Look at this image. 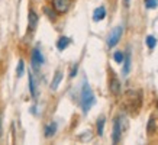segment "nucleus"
<instances>
[{
    "label": "nucleus",
    "mask_w": 158,
    "mask_h": 145,
    "mask_svg": "<svg viewBox=\"0 0 158 145\" xmlns=\"http://www.w3.org/2000/svg\"><path fill=\"white\" fill-rule=\"evenodd\" d=\"M44 13L47 14V16H48L51 20H55V19H57V12H55V10H52L51 7H44Z\"/></svg>",
    "instance_id": "15"
},
{
    "label": "nucleus",
    "mask_w": 158,
    "mask_h": 145,
    "mask_svg": "<svg viewBox=\"0 0 158 145\" xmlns=\"http://www.w3.org/2000/svg\"><path fill=\"white\" fill-rule=\"evenodd\" d=\"M38 20H39L38 13H36L34 9H29V13H28L29 31H35V29H36V26H38Z\"/></svg>",
    "instance_id": "5"
},
{
    "label": "nucleus",
    "mask_w": 158,
    "mask_h": 145,
    "mask_svg": "<svg viewBox=\"0 0 158 145\" xmlns=\"http://www.w3.org/2000/svg\"><path fill=\"white\" fill-rule=\"evenodd\" d=\"M123 58H125V54L122 52V51H116V52L113 54V60H115L118 64L123 63Z\"/></svg>",
    "instance_id": "18"
},
{
    "label": "nucleus",
    "mask_w": 158,
    "mask_h": 145,
    "mask_svg": "<svg viewBox=\"0 0 158 145\" xmlns=\"http://www.w3.org/2000/svg\"><path fill=\"white\" fill-rule=\"evenodd\" d=\"M0 136H2V119H0Z\"/></svg>",
    "instance_id": "23"
},
{
    "label": "nucleus",
    "mask_w": 158,
    "mask_h": 145,
    "mask_svg": "<svg viewBox=\"0 0 158 145\" xmlns=\"http://www.w3.org/2000/svg\"><path fill=\"white\" fill-rule=\"evenodd\" d=\"M145 6H147L148 9H157L158 0H145Z\"/></svg>",
    "instance_id": "19"
},
{
    "label": "nucleus",
    "mask_w": 158,
    "mask_h": 145,
    "mask_svg": "<svg viewBox=\"0 0 158 145\" xmlns=\"http://www.w3.org/2000/svg\"><path fill=\"white\" fill-rule=\"evenodd\" d=\"M157 106H158V105H157Z\"/></svg>",
    "instance_id": "24"
},
{
    "label": "nucleus",
    "mask_w": 158,
    "mask_h": 145,
    "mask_svg": "<svg viewBox=\"0 0 158 145\" xmlns=\"http://www.w3.org/2000/svg\"><path fill=\"white\" fill-rule=\"evenodd\" d=\"M70 44H71V39L67 38V36H61V38L57 41V48L60 49V51H64Z\"/></svg>",
    "instance_id": "12"
},
{
    "label": "nucleus",
    "mask_w": 158,
    "mask_h": 145,
    "mask_svg": "<svg viewBox=\"0 0 158 145\" xmlns=\"http://www.w3.org/2000/svg\"><path fill=\"white\" fill-rule=\"evenodd\" d=\"M106 16V9L105 6H99L97 9H94V12H93V20L94 22H100V20L105 19Z\"/></svg>",
    "instance_id": "8"
},
{
    "label": "nucleus",
    "mask_w": 158,
    "mask_h": 145,
    "mask_svg": "<svg viewBox=\"0 0 158 145\" xmlns=\"http://www.w3.org/2000/svg\"><path fill=\"white\" fill-rule=\"evenodd\" d=\"M145 41H147V45H148L149 49H154V48H155V45H157V39L154 38L152 35H148Z\"/></svg>",
    "instance_id": "16"
},
{
    "label": "nucleus",
    "mask_w": 158,
    "mask_h": 145,
    "mask_svg": "<svg viewBox=\"0 0 158 145\" xmlns=\"http://www.w3.org/2000/svg\"><path fill=\"white\" fill-rule=\"evenodd\" d=\"M23 71H25V63H23V60H19L18 67H16V74H18V77L23 76Z\"/></svg>",
    "instance_id": "17"
},
{
    "label": "nucleus",
    "mask_w": 158,
    "mask_h": 145,
    "mask_svg": "<svg viewBox=\"0 0 158 145\" xmlns=\"http://www.w3.org/2000/svg\"><path fill=\"white\" fill-rule=\"evenodd\" d=\"M31 63H32L34 70H39V68L42 67L44 55H42V52H41V49L39 48L32 49V54H31Z\"/></svg>",
    "instance_id": "3"
},
{
    "label": "nucleus",
    "mask_w": 158,
    "mask_h": 145,
    "mask_svg": "<svg viewBox=\"0 0 158 145\" xmlns=\"http://www.w3.org/2000/svg\"><path fill=\"white\" fill-rule=\"evenodd\" d=\"M154 130H155V119H154V116H151V118H149V122H148V132L152 134Z\"/></svg>",
    "instance_id": "20"
},
{
    "label": "nucleus",
    "mask_w": 158,
    "mask_h": 145,
    "mask_svg": "<svg viewBox=\"0 0 158 145\" xmlns=\"http://www.w3.org/2000/svg\"><path fill=\"white\" fill-rule=\"evenodd\" d=\"M105 116H100L99 119H97V123H96V128H97V134L99 136H103V130H105Z\"/></svg>",
    "instance_id": "14"
},
{
    "label": "nucleus",
    "mask_w": 158,
    "mask_h": 145,
    "mask_svg": "<svg viewBox=\"0 0 158 145\" xmlns=\"http://www.w3.org/2000/svg\"><path fill=\"white\" fill-rule=\"evenodd\" d=\"M71 7V0H52V9L57 13H65Z\"/></svg>",
    "instance_id": "4"
},
{
    "label": "nucleus",
    "mask_w": 158,
    "mask_h": 145,
    "mask_svg": "<svg viewBox=\"0 0 158 145\" xmlns=\"http://www.w3.org/2000/svg\"><path fill=\"white\" fill-rule=\"evenodd\" d=\"M61 81H62V71L61 70H57V71H55V76H54V78H52V83H51V89H52V90H57Z\"/></svg>",
    "instance_id": "11"
},
{
    "label": "nucleus",
    "mask_w": 158,
    "mask_h": 145,
    "mask_svg": "<svg viewBox=\"0 0 158 145\" xmlns=\"http://www.w3.org/2000/svg\"><path fill=\"white\" fill-rule=\"evenodd\" d=\"M94 103H96V96H94V93L91 90L89 81L84 80V81H83V86H81V92H80V106H81L83 113L86 115Z\"/></svg>",
    "instance_id": "1"
},
{
    "label": "nucleus",
    "mask_w": 158,
    "mask_h": 145,
    "mask_svg": "<svg viewBox=\"0 0 158 145\" xmlns=\"http://www.w3.org/2000/svg\"><path fill=\"white\" fill-rule=\"evenodd\" d=\"M28 81H29V92L32 94V97H36V84H35V80H34V76H32V72H29L28 76Z\"/></svg>",
    "instance_id": "13"
},
{
    "label": "nucleus",
    "mask_w": 158,
    "mask_h": 145,
    "mask_svg": "<svg viewBox=\"0 0 158 145\" xmlns=\"http://www.w3.org/2000/svg\"><path fill=\"white\" fill-rule=\"evenodd\" d=\"M122 34H123V26H120V25L116 26V28L109 34V36H107V47H109V48H113L116 44L120 41Z\"/></svg>",
    "instance_id": "2"
},
{
    "label": "nucleus",
    "mask_w": 158,
    "mask_h": 145,
    "mask_svg": "<svg viewBox=\"0 0 158 145\" xmlns=\"http://www.w3.org/2000/svg\"><path fill=\"white\" fill-rule=\"evenodd\" d=\"M131 52H126V55H125L123 58V68H122V76L123 77H126L128 74H129L131 71Z\"/></svg>",
    "instance_id": "9"
},
{
    "label": "nucleus",
    "mask_w": 158,
    "mask_h": 145,
    "mask_svg": "<svg viewBox=\"0 0 158 145\" xmlns=\"http://www.w3.org/2000/svg\"><path fill=\"white\" fill-rule=\"evenodd\" d=\"M122 138V128H120V121L119 118H116L115 122H113V135H112V139H113V144H118Z\"/></svg>",
    "instance_id": "6"
},
{
    "label": "nucleus",
    "mask_w": 158,
    "mask_h": 145,
    "mask_svg": "<svg viewBox=\"0 0 158 145\" xmlns=\"http://www.w3.org/2000/svg\"><path fill=\"white\" fill-rule=\"evenodd\" d=\"M125 6H126V7L129 6V0H125Z\"/></svg>",
    "instance_id": "22"
},
{
    "label": "nucleus",
    "mask_w": 158,
    "mask_h": 145,
    "mask_svg": "<svg viewBox=\"0 0 158 145\" xmlns=\"http://www.w3.org/2000/svg\"><path fill=\"white\" fill-rule=\"evenodd\" d=\"M57 122H51V123H48V125L45 126V136L47 138H52L54 135H55V132H57Z\"/></svg>",
    "instance_id": "10"
},
{
    "label": "nucleus",
    "mask_w": 158,
    "mask_h": 145,
    "mask_svg": "<svg viewBox=\"0 0 158 145\" xmlns=\"http://www.w3.org/2000/svg\"><path fill=\"white\" fill-rule=\"evenodd\" d=\"M120 89H122V86H120V81L118 80L116 77H112L110 78V81H109V90L115 96H119L120 94Z\"/></svg>",
    "instance_id": "7"
},
{
    "label": "nucleus",
    "mask_w": 158,
    "mask_h": 145,
    "mask_svg": "<svg viewBox=\"0 0 158 145\" xmlns=\"http://www.w3.org/2000/svg\"><path fill=\"white\" fill-rule=\"evenodd\" d=\"M77 71H78V64H74V67L71 68V71H70V77H76L77 76Z\"/></svg>",
    "instance_id": "21"
}]
</instances>
